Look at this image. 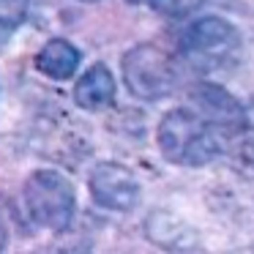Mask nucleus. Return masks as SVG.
Returning a JSON list of instances; mask_svg holds the SVG:
<instances>
[{
	"label": "nucleus",
	"mask_w": 254,
	"mask_h": 254,
	"mask_svg": "<svg viewBox=\"0 0 254 254\" xmlns=\"http://www.w3.org/2000/svg\"><path fill=\"white\" fill-rule=\"evenodd\" d=\"M25 208L33 224L50 232H61L74 224L77 191L74 183L58 170H36L22 189Z\"/></svg>",
	"instance_id": "f03ea898"
},
{
	"label": "nucleus",
	"mask_w": 254,
	"mask_h": 254,
	"mask_svg": "<svg viewBox=\"0 0 254 254\" xmlns=\"http://www.w3.org/2000/svg\"><path fill=\"white\" fill-rule=\"evenodd\" d=\"M112 99H115V77L101 63L88 68L74 85V101L82 110H90V112L104 110L107 104H112Z\"/></svg>",
	"instance_id": "0eeeda50"
},
{
	"label": "nucleus",
	"mask_w": 254,
	"mask_h": 254,
	"mask_svg": "<svg viewBox=\"0 0 254 254\" xmlns=\"http://www.w3.org/2000/svg\"><path fill=\"white\" fill-rule=\"evenodd\" d=\"M28 14V0H0V41L8 39Z\"/></svg>",
	"instance_id": "9d476101"
},
{
	"label": "nucleus",
	"mask_w": 254,
	"mask_h": 254,
	"mask_svg": "<svg viewBox=\"0 0 254 254\" xmlns=\"http://www.w3.org/2000/svg\"><path fill=\"white\" fill-rule=\"evenodd\" d=\"M128 3H134V6H139V3H148V6H150L153 0H128Z\"/></svg>",
	"instance_id": "ddd939ff"
},
{
	"label": "nucleus",
	"mask_w": 254,
	"mask_h": 254,
	"mask_svg": "<svg viewBox=\"0 0 254 254\" xmlns=\"http://www.w3.org/2000/svg\"><path fill=\"white\" fill-rule=\"evenodd\" d=\"M79 66V52L74 44L63 39H52L44 44V50L36 58V68L52 79H68Z\"/></svg>",
	"instance_id": "6e6552de"
},
{
	"label": "nucleus",
	"mask_w": 254,
	"mask_h": 254,
	"mask_svg": "<svg viewBox=\"0 0 254 254\" xmlns=\"http://www.w3.org/2000/svg\"><path fill=\"white\" fill-rule=\"evenodd\" d=\"M150 6L156 8L159 14H164V17H186V14L197 11L199 6H202V0H153Z\"/></svg>",
	"instance_id": "9b49d317"
},
{
	"label": "nucleus",
	"mask_w": 254,
	"mask_h": 254,
	"mask_svg": "<svg viewBox=\"0 0 254 254\" xmlns=\"http://www.w3.org/2000/svg\"><path fill=\"white\" fill-rule=\"evenodd\" d=\"M191 107L197 115H202L216 131H235L246 123L243 107L232 99L227 90L216 88V85H197L191 90Z\"/></svg>",
	"instance_id": "423d86ee"
},
{
	"label": "nucleus",
	"mask_w": 254,
	"mask_h": 254,
	"mask_svg": "<svg viewBox=\"0 0 254 254\" xmlns=\"http://www.w3.org/2000/svg\"><path fill=\"white\" fill-rule=\"evenodd\" d=\"M88 186L93 202L107 210L126 213V210H134L139 202V183L134 178V172L123 164H115V161L96 164L93 172H90Z\"/></svg>",
	"instance_id": "39448f33"
},
{
	"label": "nucleus",
	"mask_w": 254,
	"mask_h": 254,
	"mask_svg": "<svg viewBox=\"0 0 254 254\" xmlns=\"http://www.w3.org/2000/svg\"><path fill=\"white\" fill-rule=\"evenodd\" d=\"M90 246H93V241H90L88 232L74 230L71 224L58 232L55 243L50 246V254H90Z\"/></svg>",
	"instance_id": "1a4fd4ad"
},
{
	"label": "nucleus",
	"mask_w": 254,
	"mask_h": 254,
	"mask_svg": "<svg viewBox=\"0 0 254 254\" xmlns=\"http://www.w3.org/2000/svg\"><path fill=\"white\" fill-rule=\"evenodd\" d=\"M238 50V30L219 17L197 19L181 39V52L199 66L224 63Z\"/></svg>",
	"instance_id": "20e7f679"
},
{
	"label": "nucleus",
	"mask_w": 254,
	"mask_h": 254,
	"mask_svg": "<svg viewBox=\"0 0 254 254\" xmlns=\"http://www.w3.org/2000/svg\"><path fill=\"white\" fill-rule=\"evenodd\" d=\"M85 3H93V0H85Z\"/></svg>",
	"instance_id": "4468645a"
},
{
	"label": "nucleus",
	"mask_w": 254,
	"mask_h": 254,
	"mask_svg": "<svg viewBox=\"0 0 254 254\" xmlns=\"http://www.w3.org/2000/svg\"><path fill=\"white\" fill-rule=\"evenodd\" d=\"M123 79L137 99L156 101L175 88V66L153 44H139L123 55Z\"/></svg>",
	"instance_id": "7ed1b4c3"
},
{
	"label": "nucleus",
	"mask_w": 254,
	"mask_h": 254,
	"mask_svg": "<svg viewBox=\"0 0 254 254\" xmlns=\"http://www.w3.org/2000/svg\"><path fill=\"white\" fill-rule=\"evenodd\" d=\"M159 150L167 161L181 167H202L216 159V128L194 110H172L159 123Z\"/></svg>",
	"instance_id": "f257e3e1"
},
{
	"label": "nucleus",
	"mask_w": 254,
	"mask_h": 254,
	"mask_svg": "<svg viewBox=\"0 0 254 254\" xmlns=\"http://www.w3.org/2000/svg\"><path fill=\"white\" fill-rule=\"evenodd\" d=\"M6 241H8V227H6V219L0 213V252L6 249Z\"/></svg>",
	"instance_id": "f8f14e48"
}]
</instances>
